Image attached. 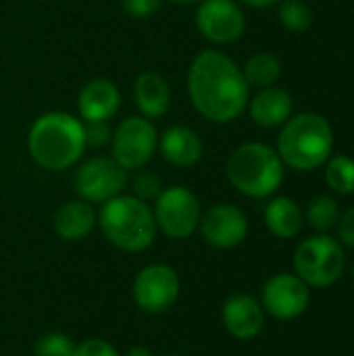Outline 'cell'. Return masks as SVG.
Here are the masks:
<instances>
[{"mask_svg": "<svg viewBox=\"0 0 354 356\" xmlns=\"http://www.w3.org/2000/svg\"><path fill=\"white\" fill-rule=\"evenodd\" d=\"M152 213L156 229L171 240L190 238L198 229L202 217V209L196 194L184 186L163 188V192L154 200Z\"/></svg>", "mask_w": 354, "mask_h": 356, "instance_id": "cell-9", "label": "cell"}, {"mask_svg": "<svg viewBox=\"0 0 354 356\" xmlns=\"http://www.w3.org/2000/svg\"><path fill=\"white\" fill-rule=\"evenodd\" d=\"M83 121L65 111L40 115L27 131V152L44 171H67L86 152Z\"/></svg>", "mask_w": 354, "mask_h": 356, "instance_id": "cell-2", "label": "cell"}, {"mask_svg": "<svg viewBox=\"0 0 354 356\" xmlns=\"http://www.w3.org/2000/svg\"><path fill=\"white\" fill-rule=\"evenodd\" d=\"M336 232H338V240L340 244L354 248V207L348 209L344 215H340V221L336 225Z\"/></svg>", "mask_w": 354, "mask_h": 356, "instance_id": "cell-30", "label": "cell"}, {"mask_svg": "<svg viewBox=\"0 0 354 356\" xmlns=\"http://www.w3.org/2000/svg\"><path fill=\"white\" fill-rule=\"evenodd\" d=\"M244 6H250V8H269V6H275L280 4L282 0H236Z\"/></svg>", "mask_w": 354, "mask_h": 356, "instance_id": "cell-31", "label": "cell"}, {"mask_svg": "<svg viewBox=\"0 0 354 356\" xmlns=\"http://www.w3.org/2000/svg\"><path fill=\"white\" fill-rule=\"evenodd\" d=\"M131 192L136 198L144 200V202H154L159 198V194L163 192V181L154 171H146V169H138V173L131 179Z\"/></svg>", "mask_w": 354, "mask_h": 356, "instance_id": "cell-26", "label": "cell"}, {"mask_svg": "<svg viewBox=\"0 0 354 356\" xmlns=\"http://www.w3.org/2000/svg\"><path fill=\"white\" fill-rule=\"evenodd\" d=\"M98 225V213L94 204L77 198V200H67L61 204L52 217V227L61 240L67 242H77L83 240L86 236L92 234V229Z\"/></svg>", "mask_w": 354, "mask_h": 356, "instance_id": "cell-19", "label": "cell"}, {"mask_svg": "<svg viewBox=\"0 0 354 356\" xmlns=\"http://www.w3.org/2000/svg\"><path fill=\"white\" fill-rule=\"evenodd\" d=\"M156 150L171 167L192 169L202 161L204 144L196 129L188 125H171L163 134H159Z\"/></svg>", "mask_w": 354, "mask_h": 356, "instance_id": "cell-15", "label": "cell"}, {"mask_svg": "<svg viewBox=\"0 0 354 356\" xmlns=\"http://www.w3.org/2000/svg\"><path fill=\"white\" fill-rule=\"evenodd\" d=\"M263 311L280 321H292L307 313L311 305V288L296 273H277L263 286Z\"/></svg>", "mask_w": 354, "mask_h": 356, "instance_id": "cell-12", "label": "cell"}, {"mask_svg": "<svg viewBox=\"0 0 354 356\" xmlns=\"http://www.w3.org/2000/svg\"><path fill=\"white\" fill-rule=\"evenodd\" d=\"M280 21L286 29L303 33L313 23V13L303 0H282L280 2Z\"/></svg>", "mask_w": 354, "mask_h": 356, "instance_id": "cell-24", "label": "cell"}, {"mask_svg": "<svg viewBox=\"0 0 354 356\" xmlns=\"http://www.w3.org/2000/svg\"><path fill=\"white\" fill-rule=\"evenodd\" d=\"M75 344L69 336L61 332H48L38 338L33 346V356H73Z\"/></svg>", "mask_w": 354, "mask_h": 356, "instance_id": "cell-25", "label": "cell"}, {"mask_svg": "<svg viewBox=\"0 0 354 356\" xmlns=\"http://www.w3.org/2000/svg\"><path fill=\"white\" fill-rule=\"evenodd\" d=\"M134 102L142 117L150 121L163 119L171 108L169 81L156 71H142L134 81Z\"/></svg>", "mask_w": 354, "mask_h": 356, "instance_id": "cell-17", "label": "cell"}, {"mask_svg": "<svg viewBox=\"0 0 354 356\" xmlns=\"http://www.w3.org/2000/svg\"><path fill=\"white\" fill-rule=\"evenodd\" d=\"M221 321L227 334L236 340H252L265 327V311L261 300L250 294H234L221 309Z\"/></svg>", "mask_w": 354, "mask_h": 356, "instance_id": "cell-14", "label": "cell"}, {"mask_svg": "<svg viewBox=\"0 0 354 356\" xmlns=\"http://www.w3.org/2000/svg\"><path fill=\"white\" fill-rule=\"evenodd\" d=\"M125 356H154L152 355V350H148L146 346H134V348H129Z\"/></svg>", "mask_w": 354, "mask_h": 356, "instance_id": "cell-32", "label": "cell"}, {"mask_svg": "<svg viewBox=\"0 0 354 356\" xmlns=\"http://www.w3.org/2000/svg\"><path fill=\"white\" fill-rule=\"evenodd\" d=\"M165 356H177V355H165Z\"/></svg>", "mask_w": 354, "mask_h": 356, "instance_id": "cell-35", "label": "cell"}, {"mask_svg": "<svg viewBox=\"0 0 354 356\" xmlns=\"http://www.w3.org/2000/svg\"><path fill=\"white\" fill-rule=\"evenodd\" d=\"M248 113L250 119L261 127H277L284 125L294 111V98L288 90L271 86L259 90L248 100Z\"/></svg>", "mask_w": 354, "mask_h": 356, "instance_id": "cell-18", "label": "cell"}, {"mask_svg": "<svg viewBox=\"0 0 354 356\" xmlns=\"http://www.w3.org/2000/svg\"><path fill=\"white\" fill-rule=\"evenodd\" d=\"M179 288L182 284L173 267L152 263L136 275L131 294L140 311L148 315H161L177 302Z\"/></svg>", "mask_w": 354, "mask_h": 356, "instance_id": "cell-11", "label": "cell"}, {"mask_svg": "<svg viewBox=\"0 0 354 356\" xmlns=\"http://www.w3.org/2000/svg\"><path fill=\"white\" fill-rule=\"evenodd\" d=\"M204 242L219 250H230L240 246L248 236V219L236 204H213L200 217L198 225Z\"/></svg>", "mask_w": 354, "mask_h": 356, "instance_id": "cell-13", "label": "cell"}, {"mask_svg": "<svg viewBox=\"0 0 354 356\" xmlns=\"http://www.w3.org/2000/svg\"><path fill=\"white\" fill-rule=\"evenodd\" d=\"M127 184L129 171H125L111 154H96L81 161L73 175L77 196L90 204H104L106 200L123 194Z\"/></svg>", "mask_w": 354, "mask_h": 356, "instance_id": "cell-8", "label": "cell"}, {"mask_svg": "<svg viewBox=\"0 0 354 356\" xmlns=\"http://www.w3.org/2000/svg\"><path fill=\"white\" fill-rule=\"evenodd\" d=\"M340 204L332 196H317L309 202L305 211V223H309L317 234H328L336 229L340 221Z\"/></svg>", "mask_w": 354, "mask_h": 356, "instance_id": "cell-22", "label": "cell"}, {"mask_svg": "<svg viewBox=\"0 0 354 356\" xmlns=\"http://www.w3.org/2000/svg\"><path fill=\"white\" fill-rule=\"evenodd\" d=\"M265 225L275 238L292 240L305 227V213L296 200L288 196H275L265 207Z\"/></svg>", "mask_w": 354, "mask_h": 356, "instance_id": "cell-20", "label": "cell"}, {"mask_svg": "<svg viewBox=\"0 0 354 356\" xmlns=\"http://www.w3.org/2000/svg\"><path fill=\"white\" fill-rule=\"evenodd\" d=\"M73 356H121L117 353V348L102 340V338H90V340H83L81 344L75 346V353Z\"/></svg>", "mask_w": 354, "mask_h": 356, "instance_id": "cell-28", "label": "cell"}, {"mask_svg": "<svg viewBox=\"0 0 354 356\" xmlns=\"http://www.w3.org/2000/svg\"><path fill=\"white\" fill-rule=\"evenodd\" d=\"M163 0H121L123 10L134 19H148L159 13Z\"/></svg>", "mask_w": 354, "mask_h": 356, "instance_id": "cell-29", "label": "cell"}, {"mask_svg": "<svg viewBox=\"0 0 354 356\" xmlns=\"http://www.w3.org/2000/svg\"><path fill=\"white\" fill-rule=\"evenodd\" d=\"M186 81L192 106L211 123H232L248 106L250 86L242 67L221 50H200L188 67Z\"/></svg>", "mask_w": 354, "mask_h": 356, "instance_id": "cell-1", "label": "cell"}, {"mask_svg": "<svg viewBox=\"0 0 354 356\" xmlns=\"http://www.w3.org/2000/svg\"><path fill=\"white\" fill-rule=\"evenodd\" d=\"M83 129H86V146L102 148L111 144L113 127L108 125V121H83Z\"/></svg>", "mask_w": 354, "mask_h": 356, "instance_id": "cell-27", "label": "cell"}, {"mask_svg": "<svg viewBox=\"0 0 354 356\" xmlns=\"http://www.w3.org/2000/svg\"><path fill=\"white\" fill-rule=\"evenodd\" d=\"M242 73L250 88H271L282 77V60L271 52H257L246 60Z\"/></svg>", "mask_w": 354, "mask_h": 356, "instance_id": "cell-21", "label": "cell"}, {"mask_svg": "<svg viewBox=\"0 0 354 356\" xmlns=\"http://www.w3.org/2000/svg\"><path fill=\"white\" fill-rule=\"evenodd\" d=\"M284 169L275 148L263 142H246L232 150L225 163L230 184L248 198H267L284 181Z\"/></svg>", "mask_w": 354, "mask_h": 356, "instance_id": "cell-5", "label": "cell"}, {"mask_svg": "<svg viewBox=\"0 0 354 356\" xmlns=\"http://www.w3.org/2000/svg\"><path fill=\"white\" fill-rule=\"evenodd\" d=\"M334 148V129L319 113L290 117L277 136V154L294 171H313L328 163Z\"/></svg>", "mask_w": 354, "mask_h": 356, "instance_id": "cell-3", "label": "cell"}, {"mask_svg": "<svg viewBox=\"0 0 354 356\" xmlns=\"http://www.w3.org/2000/svg\"><path fill=\"white\" fill-rule=\"evenodd\" d=\"M353 286H354V267H353Z\"/></svg>", "mask_w": 354, "mask_h": 356, "instance_id": "cell-34", "label": "cell"}, {"mask_svg": "<svg viewBox=\"0 0 354 356\" xmlns=\"http://www.w3.org/2000/svg\"><path fill=\"white\" fill-rule=\"evenodd\" d=\"M98 227L123 252H144L154 244L159 232L150 204L134 194H119L106 200L98 213Z\"/></svg>", "mask_w": 354, "mask_h": 356, "instance_id": "cell-4", "label": "cell"}, {"mask_svg": "<svg viewBox=\"0 0 354 356\" xmlns=\"http://www.w3.org/2000/svg\"><path fill=\"white\" fill-rule=\"evenodd\" d=\"M159 144V131L154 123L142 115H129L113 129L111 138V156L125 169V171H138L144 169Z\"/></svg>", "mask_w": 354, "mask_h": 356, "instance_id": "cell-7", "label": "cell"}, {"mask_svg": "<svg viewBox=\"0 0 354 356\" xmlns=\"http://www.w3.org/2000/svg\"><path fill=\"white\" fill-rule=\"evenodd\" d=\"M121 92L115 81L94 77L77 94V111L81 121H111L121 108Z\"/></svg>", "mask_w": 354, "mask_h": 356, "instance_id": "cell-16", "label": "cell"}, {"mask_svg": "<svg viewBox=\"0 0 354 356\" xmlns=\"http://www.w3.org/2000/svg\"><path fill=\"white\" fill-rule=\"evenodd\" d=\"M171 4H179V6H184V4H198L200 0H169Z\"/></svg>", "mask_w": 354, "mask_h": 356, "instance_id": "cell-33", "label": "cell"}, {"mask_svg": "<svg viewBox=\"0 0 354 356\" xmlns=\"http://www.w3.org/2000/svg\"><path fill=\"white\" fill-rule=\"evenodd\" d=\"M292 263L294 273L309 288H330L344 275L346 254L340 240L328 234H315L298 244Z\"/></svg>", "mask_w": 354, "mask_h": 356, "instance_id": "cell-6", "label": "cell"}, {"mask_svg": "<svg viewBox=\"0 0 354 356\" xmlns=\"http://www.w3.org/2000/svg\"><path fill=\"white\" fill-rule=\"evenodd\" d=\"M194 23L198 33L217 46L238 42L246 29L242 4L236 0H200L196 6Z\"/></svg>", "mask_w": 354, "mask_h": 356, "instance_id": "cell-10", "label": "cell"}, {"mask_svg": "<svg viewBox=\"0 0 354 356\" xmlns=\"http://www.w3.org/2000/svg\"><path fill=\"white\" fill-rule=\"evenodd\" d=\"M325 181L336 194H354V159L346 154L330 156L325 163Z\"/></svg>", "mask_w": 354, "mask_h": 356, "instance_id": "cell-23", "label": "cell"}]
</instances>
